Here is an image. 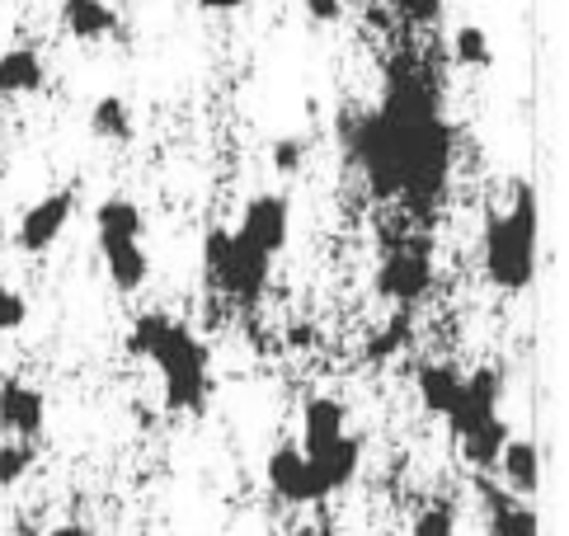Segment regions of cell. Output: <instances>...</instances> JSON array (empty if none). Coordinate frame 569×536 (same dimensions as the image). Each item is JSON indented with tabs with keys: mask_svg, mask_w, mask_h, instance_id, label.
<instances>
[{
	"mask_svg": "<svg viewBox=\"0 0 569 536\" xmlns=\"http://www.w3.org/2000/svg\"><path fill=\"white\" fill-rule=\"evenodd\" d=\"M343 151L381 202H405L415 217H433L452 183L457 132L442 118V76L423 52L400 48L386 61L381 99L343 118Z\"/></svg>",
	"mask_w": 569,
	"mask_h": 536,
	"instance_id": "cell-1",
	"label": "cell"
},
{
	"mask_svg": "<svg viewBox=\"0 0 569 536\" xmlns=\"http://www.w3.org/2000/svg\"><path fill=\"white\" fill-rule=\"evenodd\" d=\"M128 354L160 373L166 415H202L212 400V348L184 320L166 311H141L128 329Z\"/></svg>",
	"mask_w": 569,
	"mask_h": 536,
	"instance_id": "cell-2",
	"label": "cell"
},
{
	"mask_svg": "<svg viewBox=\"0 0 569 536\" xmlns=\"http://www.w3.org/2000/svg\"><path fill=\"white\" fill-rule=\"evenodd\" d=\"M480 264L495 292L522 297L541 274V198L532 183H513L508 208L485 212Z\"/></svg>",
	"mask_w": 569,
	"mask_h": 536,
	"instance_id": "cell-3",
	"label": "cell"
},
{
	"mask_svg": "<svg viewBox=\"0 0 569 536\" xmlns=\"http://www.w3.org/2000/svg\"><path fill=\"white\" fill-rule=\"evenodd\" d=\"M202 274H208L217 297L236 301L240 311H254V306L269 297L273 259L254 250V245H246L231 226H212V231L202 236Z\"/></svg>",
	"mask_w": 569,
	"mask_h": 536,
	"instance_id": "cell-4",
	"label": "cell"
},
{
	"mask_svg": "<svg viewBox=\"0 0 569 536\" xmlns=\"http://www.w3.org/2000/svg\"><path fill=\"white\" fill-rule=\"evenodd\" d=\"M141 208L132 198H104L94 208V240L104 255V274L113 282V292L137 297L151 278V255L141 245Z\"/></svg>",
	"mask_w": 569,
	"mask_h": 536,
	"instance_id": "cell-5",
	"label": "cell"
},
{
	"mask_svg": "<svg viewBox=\"0 0 569 536\" xmlns=\"http://www.w3.org/2000/svg\"><path fill=\"white\" fill-rule=\"evenodd\" d=\"M438 282V264H433V240L429 236H415V240H400L391 255L377 264V297L391 301L396 311H415V306L433 292Z\"/></svg>",
	"mask_w": 569,
	"mask_h": 536,
	"instance_id": "cell-6",
	"label": "cell"
},
{
	"mask_svg": "<svg viewBox=\"0 0 569 536\" xmlns=\"http://www.w3.org/2000/svg\"><path fill=\"white\" fill-rule=\"evenodd\" d=\"M231 231L269 259H278L292 240V198L288 193H254L246 208H240V221Z\"/></svg>",
	"mask_w": 569,
	"mask_h": 536,
	"instance_id": "cell-7",
	"label": "cell"
},
{
	"mask_svg": "<svg viewBox=\"0 0 569 536\" xmlns=\"http://www.w3.org/2000/svg\"><path fill=\"white\" fill-rule=\"evenodd\" d=\"M71 217H76V189H52L24 208V217L14 226V245L24 255H48L52 245L67 236Z\"/></svg>",
	"mask_w": 569,
	"mask_h": 536,
	"instance_id": "cell-8",
	"label": "cell"
},
{
	"mask_svg": "<svg viewBox=\"0 0 569 536\" xmlns=\"http://www.w3.org/2000/svg\"><path fill=\"white\" fill-rule=\"evenodd\" d=\"M499 400H503V367L480 363L476 373H466L461 400H457L452 415H447V428H452V438H461V433H471V428H480V424H490V419L499 415Z\"/></svg>",
	"mask_w": 569,
	"mask_h": 536,
	"instance_id": "cell-9",
	"label": "cell"
},
{
	"mask_svg": "<svg viewBox=\"0 0 569 536\" xmlns=\"http://www.w3.org/2000/svg\"><path fill=\"white\" fill-rule=\"evenodd\" d=\"M263 480H269V489H273L288 508H311V504H320L316 480H311V466H307V457H301L297 443H278V447L269 451V461H263Z\"/></svg>",
	"mask_w": 569,
	"mask_h": 536,
	"instance_id": "cell-10",
	"label": "cell"
},
{
	"mask_svg": "<svg viewBox=\"0 0 569 536\" xmlns=\"http://www.w3.org/2000/svg\"><path fill=\"white\" fill-rule=\"evenodd\" d=\"M476 494H480V504H485V523H490V536H541V518H537L532 499H518V494H508L490 476L476 480Z\"/></svg>",
	"mask_w": 569,
	"mask_h": 536,
	"instance_id": "cell-11",
	"label": "cell"
},
{
	"mask_svg": "<svg viewBox=\"0 0 569 536\" xmlns=\"http://www.w3.org/2000/svg\"><path fill=\"white\" fill-rule=\"evenodd\" d=\"M0 428L10 438L38 443V433L48 428V396L33 381H0Z\"/></svg>",
	"mask_w": 569,
	"mask_h": 536,
	"instance_id": "cell-12",
	"label": "cell"
},
{
	"mask_svg": "<svg viewBox=\"0 0 569 536\" xmlns=\"http://www.w3.org/2000/svg\"><path fill=\"white\" fill-rule=\"evenodd\" d=\"M339 438H349V405L335 396H311L301 405V451H320L335 447Z\"/></svg>",
	"mask_w": 569,
	"mask_h": 536,
	"instance_id": "cell-13",
	"label": "cell"
},
{
	"mask_svg": "<svg viewBox=\"0 0 569 536\" xmlns=\"http://www.w3.org/2000/svg\"><path fill=\"white\" fill-rule=\"evenodd\" d=\"M461 386H466V373L457 363H419L415 367V396L433 419L452 415L461 400Z\"/></svg>",
	"mask_w": 569,
	"mask_h": 536,
	"instance_id": "cell-14",
	"label": "cell"
},
{
	"mask_svg": "<svg viewBox=\"0 0 569 536\" xmlns=\"http://www.w3.org/2000/svg\"><path fill=\"white\" fill-rule=\"evenodd\" d=\"M62 29L76 43H104V38H118L123 19L113 0H62Z\"/></svg>",
	"mask_w": 569,
	"mask_h": 536,
	"instance_id": "cell-15",
	"label": "cell"
},
{
	"mask_svg": "<svg viewBox=\"0 0 569 536\" xmlns=\"http://www.w3.org/2000/svg\"><path fill=\"white\" fill-rule=\"evenodd\" d=\"M495 466L503 476V489L518 494V499H532V494L541 489V447L532 438H508Z\"/></svg>",
	"mask_w": 569,
	"mask_h": 536,
	"instance_id": "cell-16",
	"label": "cell"
},
{
	"mask_svg": "<svg viewBox=\"0 0 569 536\" xmlns=\"http://www.w3.org/2000/svg\"><path fill=\"white\" fill-rule=\"evenodd\" d=\"M43 80H48V61L38 48H10V52H0V99H14V95H33V90H43Z\"/></svg>",
	"mask_w": 569,
	"mask_h": 536,
	"instance_id": "cell-17",
	"label": "cell"
},
{
	"mask_svg": "<svg viewBox=\"0 0 569 536\" xmlns=\"http://www.w3.org/2000/svg\"><path fill=\"white\" fill-rule=\"evenodd\" d=\"M508 438H513V428H508L503 415H495L490 424H480V428H471V433H461L457 447H461L466 466H476L480 476H485V470H495V461H499V451H503Z\"/></svg>",
	"mask_w": 569,
	"mask_h": 536,
	"instance_id": "cell-18",
	"label": "cell"
},
{
	"mask_svg": "<svg viewBox=\"0 0 569 536\" xmlns=\"http://www.w3.org/2000/svg\"><path fill=\"white\" fill-rule=\"evenodd\" d=\"M90 132L99 141H109V147H128V141L137 137V118L128 109V99L118 95H99L90 105Z\"/></svg>",
	"mask_w": 569,
	"mask_h": 536,
	"instance_id": "cell-19",
	"label": "cell"
},
{
	"mask_svg": "<svg viewBox=\"0 0 569 536\" xmlns=\"http://www.w3.org/2000/svg\"><path fill=\"white\" fill-rule=\"evenodd\" d=\"M447 52H452V61H457L461 71H490V67H495L490 33H485L480 24H461V29H452V43H447Z\"/></svg>",
	"mask_w": 569,
	"mask_h": 536,
	"instance_id": "cell-20",
	"label": "cell"
},
{
	"mask_svg": "<svg viewBox=\"0 0 569 536\" xmlns=\"http://www.w3.org/2000/svg\"><path fill=\"white\" fill-rule=\"evenodd\" d=\"M33 461H38V443H29V438L0 443V489H10V485L24 480L33 470Z\"/></svg>",
	"mask_w": 569,
	"mask_h": 536,
	"instance_id": "cell-21",
	"label": "cell"
},
{
	"mask_svg": "<svg viewBox=\"0 0 569 536\" xmlns=\"http://www.w3.org/2000/svg\"><path fill=\"white\" fill-rule=\"evenodd\" d=\"M410 335H415V316L410 311H396L391 320H386L381 329H377V335L368 339V358H391V354H400V348L405 344H410Z\"/></svg>",
	"mask_w": 569,
	"mask_h": 536,
	"instance_id": "cell-22",
	"label": "cell"
},
{
	"mask_svg": "<svg viewBox=\"0 0 569 536\" xmlns=\"http://www.w3.org/2000/svg\"><path fill=\"white\" fill-rule=\"evenodd\" d=\"M442 6L447 0H391V10L405 29H433L442 19Z\"/></svg>",
	"mask_w": 569,
	"mask_h": 536,
	"instance_id": "cell-23",
	"label": "cell"
},
{
	"mask_svg": "<svg viewBox=\"0 0 569 536\" xmlns=\"http://www.w3.org/2000/svg\"><path fill=\"white\" fill-rule=\"evenodd\" d=\"M410 536H457V513L447 504H429L415 513L410 523Z\"/></svg>",
	"mask_w": 569,
	"mask_h": 536,
	"instance_id": "cell-24",
	"label": "cell"
},
{
	"mask_svg": "<svg viewBox=\"0 0 569 536\" xmlns=\"http://www.w3.org/2000/svg\"><path fill=\"white\" fill-rule=\"evenodd\" d=\"M307 151H311V141L307 137H278L273 141V170L278 175H297L301 170V165H307Z\"/></svg>",
	"mask_w": 569,
	"mask_h": 536,
	"instance_id": "cell-25",
	"label": "cell"
},
{
	"mask_svg": "<svg viewBox=\"0 0 569 536\" xmlns=\"http://www.w3.org/2000/svg\"><path fill=\"white\" fill-rule=\"evenodd\" d=\"M24 325H29V301L0 282V335H19Z\"/></svg>",
	"mask_w": 569,
	"mask_h": 536,
	"instance_id": "cell-26",
	"label": "cell"
},
{
	"mask_svg": "<svg viewBox=\"0 0 569 536\" xmlns=\"http://www.w3.org/2000/svg\"><path fill=\"white\" fill-rule=\"evenodd\" d=\"M301 10H307L316 24H335V19H343V0H301Z\"/></svg>",
	"mask_w": 569,
	"mask_h": 536,
	"instance_id": "cell-27",
	"label": "cell"
},
{
	"mask_svg": "<svg viewBox=\"0 0 569 536\" xmlns=\"http://www.w3.org/2000/svg\"><path fill=\"white\" fill-rule=\"evenodd\" d=\"M198 6L208 10V14H236V10H246L250 0H198Z\"/></svg>",
	"mask_w": 569,
	"mask_h": 536,
	"instance_id": "cell-28",
	"label": "cell"
},
{
	"mask_svg": "<svg viewBox=\"0 0 569 536\" xmlns=\"http://www.w3.org/2000/svg\"><path fill=\"white\" fill-rule=\"evenodd\" d=\"M48 536H99L94 527H86V523H57Z\"/></svg>",
	"mask_w": 569,
	"mask_h": 536,
	"instance_id": "cell-29",
	"label": "cell"
},
{
	"mask_svg": "<svg viewBox=\"0 0 569 536\" xmlns=\"http://www.w3.org/2000/svg\"><path fill=\"white\" fill-rule=\"evenodd\" d=\"M297 536H335V527H325V523H316V527H301Z\"/></svg>",
	"mask_w": 569,
	"mask_h": 536,
	"instance_id": "cell-30",
	"label": "cell"
},
{
	"mask_svg": "<svg viewBox=\"0 0 569 536\" xmlns=\"http://www.w3.org/2000/svg\"><path fill=\"white\" fill-rule=\"evenodd\" d=\"M24 536H33V532H24Z\"/></svg>",
	"mask_w": 569,
	"mask_h": 536,
	"instance_id": "cell-31",
	"label": "cell"
},
{
	"mask_svg": "<svg viewBox=\"0 0 569 536\" xmlns=\"http://www.w3.org/2000/svg\"><path fill=\"white\" fill-rule=\"evenodd\" d=\"M0 105H6V99H0Z\"/></svg>",
	"mask_w": 569,
	"mask_h": 536,
	"instance_id": "cell-32",
	"label": "cell"
}]
</instances>
